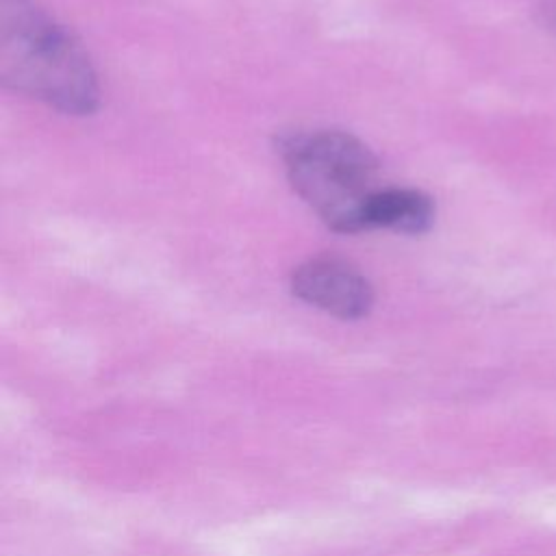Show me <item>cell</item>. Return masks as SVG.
Listing matches in <instances>:
<instances>
[{
	"mask_svg": "<svg viewBox=\"0 0 556 556\" xmlns=\"http://www.w3.org/2000/svg\"><path fill=\"white\" fill-rule=\"evenodd\" d=\"M0 80L70 115L98 106L87 52L33 0H0Z\"/></svg>",
	"mask_w": 556,
	"mask_h": 556,
	"instance_id": "6da1fadb",
	"label": "cell"
},
{
	"mask_svg": "<svg viewBox=\"0 0 556 556\" xmlns=\"http://www.w3.org/2000/svg\"><path fill=\"white\" fill-rule=\"evenodd\" d=\"M280 154L291 187L328 228H367V204L380 189L378 161L358 137L343 130L293 132L280 141Z\"/></svg>",
	"mask_w": 556,
	"mask_h": 556,
	"instance_id": "7a4b0ae2",
	"label": "cell"
},
{
	"mask_svg": "<svg viewBox=\"0 0 556 556\" xmlns=\"http://www.w3.org/2000/svg\"><path fill=\"white\" fill-rule=\"evenodd\" d=\"M291 291L302 302L339 319H361L374 306V287L365 274L334 256H315L298 265Z\"/></svg>",
	"mask_w": 556,
	"mask_h": 556,
	"instance_id": "3957f363",
	"label": "cell"
},
{
	"mask_svg": "<svg viewBox=\"0 0 556 556\" xmlns=\"http://www.w3.org/2000/svg\"><path fill=\"white\" fill-rule=\"evenodd\" d=\"M367 228H387L404 235H421L434 222V204L430 195L410 187L378 189L365 215Z\"/></svg>",
	"mask_w": 556,
	"mask_h": 556,
	"instance_id": "277c9868",
	"label": "cell"
},
{
	"mask_svg": "<svg viewBox=\"0 0 556 556\" xmlns=\"http://www.w3.org/2000/svg\"><path fill=\"white\" fill-rule=\"evenodd\" d=\"M536 20L552 33H556V0H541L536 7Z\"/></svg>",
	"mask_w": 556,
	"mask_h": 556,
	"instance_id": "5b68a950",
	"label": "cell"
}]
</instances>
